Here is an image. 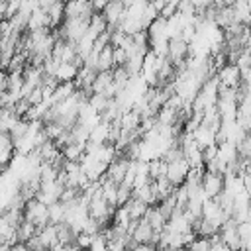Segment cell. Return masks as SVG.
Here are the masks:
<instances>
[{
  "label": "cell",
  "mask_w": 251,
  "mask_h": 251,
  "mask_svg": "<svg viewBox=\"0 0 251 251\" xmlns=\"http://www.w3.org/2000/svg\"><path fill=\"white\" fill-rule=\"evenodd\" d=\"M147 175H149L151 180H157V178L165 176V175H167V163L161 161V159H151V161H147Z\"/></svg>",
  "instance_id": "obj_17"
},
{
  "label": "cell",
  "mask_w": 251,
  "mask_h": 251,
  "mask_svg": "<svg viewBox=\"0 0 251 251\" xmlns=\"http://www.w3.org/2000/svg\"><path fill=\"white\" fill-rule=\"evenodd\" d=\"M124 10H126V6H124V2H120V0H116V2H106V8L102 10V18L106 20V24H108L110 29H114L116 24L122 20Z\"/></svg>",
  "instance_id": "obj_5"
},
{
  "label": "cell",
  "mask_w": 251,
  "mask_h": 251,
  "mask_svg": "<svg viewBox=\"0 0 251 251\" xmlns=\"http://www.w3.org/2000/svg\"><path fill=\"white\" fill-rule=\"evenodd\" d=\"M47 220H49L51 226H57V224L65 222V206L59 200L47 206Z\"/></svg>",
  "instance_id": "obj_14"
},
{
  "label": "cell",
  "mask_w": 251,
  "mask_h": 251,
  "mask_svg": "<svg viewBox=\"0 0 251 251\" xmlns=\"http://www.w3.org/2000/svg\"><path fill=\"white\" fill-rule=\"evenodd\" d=\"M10 251H27V247H25L24 243H16V245L10 247Z\"/></svg>",
  "instance_id": "obj_31"
},
{
  "label": "cell",
  "mask_w": 251,
  "mask_h": 251,
  "mask_svg": "<svg viewBox=\"0 0 251 251\" xmlns=\"http://www.w3.org/2000/svg\"><path fill=\"white\" fill-rule=\"evenodd\" d=\"M114 65H112V45L104 47L100 53H98V63H96V71L102 73V71H112Z\"/></svg>",
  "instance_id": "obj_18"
},
{
  "label": "cell",
  "mask_w": 251,
  "mask_h": 251,
  "mask_svg": "<svg viewBox=\"0 0 251 251\" xmlns=\"http://www.w3.org/2000/svg\"><path fill=\"white\" fill-rule=\"evenodd\" d=\"M84 147H86V143H71V145L63 147L61 155H63L65 161H75V163H78L80 157L84 155Z\"/></svg>",
  "instance_id": "obj_13"
},
{
  "label": "cell",
  "mask_w": 251,
  "mask_h": 251,
  "mask_svg": "<svg viewBox=\"0 0 251 251\" xmlns=\"http://www.w3.org/2000/svg\"><path fill=\"white\" fill-rule=\"evenodd\" d=\"M129 198H131V188H127V186H124V184H118V186H116V208L124 206Z\"/></svg>",
  "instance_id": "obj_22"
},
{
  "label": "cell",
  "mask_w": 251,
  "mask_h": 251,
  "mask_svg": "<svg viewBox=\"0 0 251 251\" xmlns=\"http://www.w3.org/2000/svg\"><path fill=\"white\" fill-rule=\"evenodd\" d=\"M126 63V51L122 47H112V65L122 67Z\"/></svg>",
  "instance_id": "obj_26"
},
{
  "label": "cell",
  "mask_w": 251,
  "mask_h": 251,
  "mask_svg": "<svg viewBox=\"0 0 251 251\" xmlns=\"http://www.w3.org/2000/svg\"><path fill=\"white\" fill-rule=\"evenodd\" d=\"M110 84H112V71L96 73V78L92 82V94H102Z\"/></svg>",
  "instance_id": "obj_15"
},
{
  "label": "cell",
  "mask_w": 251,
  "mask_h": 251,
  "mask_svg": "<svg viewBox=\"0 0 251 251\" xmlns=\"http://www.w3.org/2000/svg\"><path fill=\"white\" fill-rule=\"evenodd\" d=\"M108 102H110V100H106V98H104V96H100V94H92V96L88 98V106H90L96 114H102V112L106 110Z\"/></svg>",
  "instance_id": "obj_21"
},
{
  "label": "cell",
  "mask_w": 251,
  "mask_h": 251,
  "mask_svg": "<svg viewBox=\"0 0 251 251\" xmlns=\"http://www.w3.org/2000/svg\"><path fill=\"white\" fill-rule=\"evenodd\" d=\"M235 231H237L239 241H249V237H251V224L249 222L235 224Z\"/></svg>",
  "instance_id": "obj_23"
},
{
  "label": "cell",
  "mask_w": 251,
  "mask_h": 251,
  "mask_svg": "<svg viewBox=\"0 0 251 251\" xmlns=\"http://www.w3.org/2000/svg\"><path fill=\"white\" fill-rule=\"evenodd\" d=\"M176 8H178V2H176V0H173V2H165L163 10L159 12V18L169 20L171 16H175V14H176Z\"/></svg>",
  "instance_id": "obj_25"
},
{
  "label": "cell",
  "mask_w": 251,
  "mask_h": 251,
  "mask_svg": "<svg viewBox=\"0 0 251 251\" xmlns=\"http://www.w3.org/2000/svg\"><path fill=\"white\" fill-rule=\"evenodd\" d=\"M186 249H188V251H210V239H206V237H196Z\"/></svg>",
  "instance_id": "obj_24"
},
{
  "label": "cell",
  "mask_w": 251,
  "mask_h": 251,
  "mask_svg": "<svg viewBox=\"0 0 251 251\" xmlns=\"http://www.w3.org/2000/svg\"><path fill=\"white\" fill-rule=\"evenodd\" d=\"M37 239H39V243H41V247L45 249V251H49L55 243H57V233H55V226H51V224H47L43 229H39L37 233Z\"/></svg>",
  "instance_id": "obj_8"
},
{
  "label": "cell",
  "mask_w": 251,
  "mask_h": 251,
  "mask_svg": "<svg viewBox=\"0 0 251 251\" xmlns=\"http://www.w3.org/2000/svg\"><path fill=\"white\" fill-rule=\"evenodd\" d=\"M124 210L127 212V216H129V220H141L143 216H145V210H147V204H143L141 200H137V198H129L126 204H124Z\"/></svg>",
  "instance_id": "obj_7"
},
{
  "label": "cell",
  "mask_w": 251,
  "mask_h": 251,
  "mask_svg": "<svg viewBox=\"0 0 251 251\" xmlns=\"http://www.w3.org/2000/svg\"><path fill=\"white\" fill-rule=\"evenodd\" d=\"M200 186H202V190H204L206 198H216V196H218V194L224 190V175L204 171Z\"/></svg>",
  "instance_id": "obj_1"
},
{
  "label": "cell",
  "mask_w": 251,
  "mask_h": 251,
  "mask_svg": "<svg viewBox=\"0 0 251 251\" xmlns=\"http://www.w3.org/2000/svg\"><path fill=\"white\" fill-rule=\"evenodd\" d=\"M143 220L151 226V229H153V231H161V229L165 227V224H167V220L161 216V212H159V208H157V206H147Z\"/></svg>",
  "instance_id": "obj_6"
},
{
  "label": "cell",
  "mask_w": 251,
  "mask_h": 251,
  "mask_svg": "<svg viewBox=\"0 0 251 251\" xmlns=\"http://www.w3.org/2000/svg\"><path fill=\"white\" fill-rule=\"evenodd\" d=\"M33 235H35V226L29 224V222H25V220L16 227V239H18V243H25Z\"/></svg>",
  "instance_id": "obj_19"
},
{
  "label": "cell",
  "mask_w": 251,
  "mask_h": 251,
  "mask_svg": "<svg viewBox=\"0 0 251 251\" xmlns=\"http://www.w3.org/2000/svg\"><path fill=\"white\" fill-rule=\"evenodd\" d=\"M188 163L184 161V159H178V161H175V163H169L167 165V180L173 184V186H180L182 182H184V178H186V173H188Z\"/></svg>",
  "instance_id": "obj_3"
},
{
  "label": "cell",
  "mask_w": 251,
  "mask_h": 251,
  "mask_svg": "<svg viewBox=\"0 0 251 251\" xmlns=\"http://www.w3.org/2000/svg\"><path fill=\"white\" fill-rule=\"evenodd\" d=\"M92 8H90V2H84V0H78V2H69L63 6V18L65 20H76V18H86L90 20L92 16Z\"/></svg>",
  "instance_id": "obj_2"
},
{
  "label": "cell",
  "mask_w": 251,
  "mask_h": 251,
  "mask_svg": "<svg viewBox=\"0 0 251 251\" xmlns=\"http://www.w3.org/2000/svg\"><path fill=\"white\" fill-rule=\"evenodd\" d=\"M6 80H8V73L0 71V92H6Z\"/></svg>",
  "instance_id": "obj_30"
},
{
  "label": "cell",
  "mask_w": 251,
  "mask_h": 251,
  "mask_svg": "<svg viewBox=\"0 0 251 251\" xmlns=\"http://www.w3.org/2000/svg\"><path fill=\"white\" fill-rule=\"evenodd\" d=\"M27 102H29V106H37V104H41L43 102V96H41V88L39 86H35L29 94H27V98H25Z\"/></svg>",
  "instance_id": "obj_27"
},
{
  "label": "cell",
  "mask_w": 251,
  "mask_h": 251,
  "mask_svg": "<svg viewBox=\"0 0 251 251\" xmlns=\"http://www.w3.org/2000/svg\"><path fill=\"white\" fill-rule=\"evenodd\" d=\"M41 27H49V18H47L45 12H41V10L37 8V10H33V12L29 14L25 31H35V29H41Z\"/></svg>",
  "instance_id": "obj_9"
},
{
  "label": "cell",
  "mask_w": 251,
  "mask_h": 251,
  "mask_svg": "<svg viewBox=\"0 0 251 251\" xmlns=\"http://www.w3.org/2000/svg\"><path fill=\"white\" fill-rule=\"evenodd\" d=\"M141 65H143V55L141 53H133V55L126 57V63L122 67L126 69V73L129 76H137V75H141Z\"/></svg>",
  "instance_id": "obj_12"
},
{
  "label": "cell",
  "mask_w": 251,
  "mask_h": 251,
  "mask_svg": "<svg viewBox=\"0 0 251 251\" xmlns=\"http://www.w3.org/2000/svg\"><path fill=\"white\" fill-rule=\"evenodd\" d=\"M63 2H53V6L45 12L47 14V18H49V29H57V27H61V24H63Z\"/></svg>",
  "instance_id": "obj_10"
},
{
  "label": "cell",
  "mask_w": 251,
  "mask_h": 251,
  "mask_svg": "<svg viewBox=\"0 0 251 251\" xmlns=\"http://www.w3.org/2000/svg\"><path fill=\"white\" fill-rule=\"evenodd\" d=\"M151 233H153L151 226L141 218V220H139V224H137V227H135V231H133V235H131V239H133L135 243H149Z\"/></svg>",
  "instance_id": "obj_16"
},
{
  "label": "cell",
  "mask_w": 251,
  "mask_h": 251,
  "mask_svg": "<svg viewBox=\"0 0 251 251\" xmlns=\"http://www.w3.org/2000/svg\"><path fill=\"white\" fill-rule=\"evenodd\" d=\"M12 157H14V147H0V165L2 167H8Z\"/></svg>",
  "instance_id": "obj_28"
},
{
  "label": "cell",
  "mask_w": 251,
  "mask_h": 251,
  "mask_svg": "<svg viewBox=\"0 0 251 251\" xmlns=\"http://www.w3.org/2000/svg\"><path fill=\"white\" fill-rule=\"evenodd\" d=\"M216 78L222 86H227V88H237L239 84V71L235 65H224L218 73H216Z\"/></svg>",
  "instance_id": "obj_4"
},
{
  "label": "cell",
  "mask_w": 251,
  "mask_h": 251,
  "mask_svg": "<svg viewBox=\"0 0 251 251\" xmlns=\"http://www.w3.org/2000/svg\"><path fill=\"white\" fill-rule=\"evenodd\" d=\"M106 27H108V24H106V20L102 18V14H92V16H90L88 31H92V33L98 37L100 33H104V31H106Z\"/></svg>",
  "instance_id": "obj_20"
},
{
  "label": "cell",
  "mask_w": 251,
  "mask_h": 251,
  "mask_svg": "<svg viewBox=\"0 0 251 251\" xmlns=\"http://www.w3.org/2000/svg\"><path fill=\"white\" fill-rule=\"evenodd\" d=\"M131 251H157L153 245H149V243H137Z\"/></svg>",
  "instance_id": "obj_29"
},
{
  "label": "cell",
  "mask_w": 251,
  "mask_h": 251,
  "mask_svg": "<svg viewBox=\"0 0 251 251\" xmlns=\"http://www.w3.org/2000/svg\"><path fill=\"white\" fill-rule=\"evenodd\" d=\"M76 73H78V69L73 67L71 63H59L57 65V71H55V78L59 82H73L75 76H76Z\"/></svg>",
  "instance_id": "obj_11"
}]
</instances>
